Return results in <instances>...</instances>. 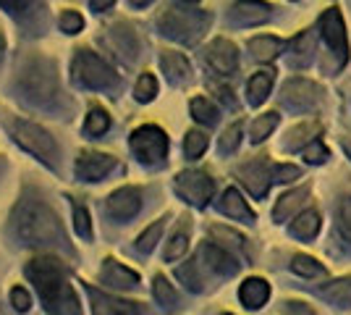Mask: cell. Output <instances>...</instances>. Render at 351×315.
<instances>
[{"instance_id":"ee69618b","label":"cell","mask_w":351,"mask_h":315,"mask_svg":"<svg viewBox=\"0 0 351 315\" xmlns=\"http://www.w3.org/2000/svg\"><path fill=\"white\" fill-rule=\"evenodd\" d=\"M210 231H213V237H215V240H226L228 244H234V247H241V244H244V240H241V237H239L236 231H231V229H223V226H213Z\"/></svg>"},{"instance_id":"f907efd6","label":"cell","mask_w":351,"mask_h":315,"mask_svg":"<svg viewBox=\"0 0 351 315\" xmlns=\"http://www.w3.org/2000/svg\"><path fill=\"white\" fill-rule=\"evenodd\" d=\"M129 3H132L134 8H145V5H149L152 0H129Z\"/></svg>"},{"instance_id":"681fc988","label":"cell","mask_w":351,"mask_h":315,"mask_svg":"<svg viewBox=\"0 0 351 315\" xmlns=\"http://www.w3.org/2000/svg\"><path fill=\"white\" fill-rule=\"evenodd\" d=\"M113 3H116V0H89V5H92L95 11H108Z\"/></svg>"},{"instance_id":"d6986e66","label":"cell","mask_w":351,"mask_h":315,"mask_svg":"<svg viewBox=\"0 0 351 315\" xmlns=\"http://www.w3.org/2000/svg\"><path fill=\"white\" fill-rule=\"evenodd\" d=\"M220 210L231 218H244V221H254V213L249 210V205L244 202V197L239 195L236 189H226L223 195V202H220Z\"/></svg>"},{"instance_id":"ac0fdd59","label":"cell","mask_w":351,"mask_h":315,"mask_svg":"<svg viewBox=\"0 0 351 315\" xmlns=\"http://www.w3.org/2000/svg\"><path fill=\"white\" fill-rule=\"evenodd\" d=\"M160 66H162V71L168 74V79L171 82H186L191 74V66H189V60L184 58L181 53H162L160 56Z\"/></svg>"},{"instance_id":"ffe728a7","label":"cell","mask_w":351,"mask_h":315,"mask_svg":"<svg viewBox=\"0 0 351 315\" xmlns=\"http://www.w3.org/2000/svg\"><path fill=\"white\" fill-rule=\"evenodd\" d=\"M89 294H92L95 315H136L132 307V302L110 300V297H103V294H97V292H89Z\"/></svg>"},{"instance_id":"4fadbf2b","label":"cell","mask_w":351,"mask_h":315,"mask_svg":"<svg viewBox=\"0 0 351 315\" xmlns=\"http://www.w3.org/2000/svg\"><path fill=\"white\" fill-rule=\"evenodd\" d=\"M142 208V192L134 187H121L108 197V210L116 218H134Z\"/></svg>"},{"instance_id":"d590c367","label":"cell","mask_w":351,"mask_h":315,"mask_svg":"<svg viewBox=\"0 0 351 315\" xmlns=\"http://www.w3.org/2000/svg\"><path fill=\"white\" fill-rule=\"evenodd\" d=\"M58 27L66 32V34H79V32L84 30V19H82L79 11H73L71 8V11H63V14H60Z\"/></svg>"},{"instance_id":"8992f818","label":"cell","mask_w":351,"mask_h":315,"mask_svg":"<svg viewBox=\"0 0 351 315\" xmlns=\"http://www.w3.org/2000/svg\"><path fill=\"white\" fill-rule=\"evenodd\" d=\"M205 14H197V11H168V14L160 19V32L171 40H178V43H194L207 27Z\"/></svg>"},{"instance_id":"e0dca14e","label":"cell","mask_w":351,"mask_h":315,"mask_svg":"<svg viewBox=\"0 0 351 315\" xmlns=\"http://www.w3.org/2000/svg\"><path fill=\"white\" fill-rule=\"evenodd\" d=\"M202 257L207 260V266L215 273H220V276H234L236 270H239V263H236L234 257L228 255L223 247H215V244L202 247Z\"/></svg>"},{"instance_id":"6da1fadb","label":"cell","mask_w":351,"mask_h":315,"mask_svg":"<svg viewBox=\"0 0 351 315\" xmlns=\"http://www.w3.org/2000/svg\"><path fill=\"white\" fill-rule=\"evenodd\" d=\"M29 279L37 284V292L43 294V302L47 307V313L53 315H79V302H76V294H73L71 284L66 279V270L58 260L53 257H37L32 260L29 268Z\"/></svg>"},{"instance_id":"5b68a950","label":"cell","mask_w":351,"mask_h":315,"mask_svg":"<svg viewBox=\"0 0 351 315\" xmlns=\"http://www.w3.org/2000/svg\"><path fill=\"white\" fill-rule=\"evenodd\" d=\"M73 76L79 84H84L89 90H105L116 84V74L113 69L105 63L100 56L89 53V50H79L73 58Z\"/></svg>"},{"instance_id":"83f0119b","label":"cell","mask_w":351,"mask_h":315,"mask_svg":"<svg viewBox=\"0 0 351 315\" xmlns=\"http://www.w3.org/2000/svg\"><path fill=\"white\" fill-rule=\"evenodd\" d=\"M108 129H110V116H108L105 110H100V108L89 110L87 121H84V132H87L89 137H100V135H105Z\"/></svg>"},{"instance_id":"836d02e7","label":"cell","mask_w":351,"mask_h":315,"mask_svg":"<svg viewBox=\"0 0 351 315\" xmlns=\"http://www.w3.org/2000/svg\"><path fill=\"white\" fill-rule=\"evenodd\" d=\"M186 244H189V234H186V229H178L173 234V240L168 242V247H165V260H176V257H181L186 253Z\"/></svg>"},{"instance_id":"c3c4849f","label":"cell","mask_w":351,"mask_h":315,"mask_svg":"<svg viewBox=\"0 0 351 315\" xmlns=\"http://www.w3.org/2000/svg\"><path fill=\"white\" fill-rule=\"evenodd\" d=\"M289 310H291V315H315L307 305H299V302H289Z\"/></svg>"},{"instance_id":"f5cc1de1","label":"cell","mask_w":351,"mask_h":315,"mask_svg":"<svg viewBox=\"0 0 351 315\" xmlns=\"http://www.w3.org/2000/svg\"><path fill=\"white\" fill-rule=\"evenodd\" d=\"M346 150H349V152H351V142H346Z\"/></svg>"},{"instance_id":"f6af8a7d","label":"cell","mask_w":351,"mask_h":315,"mask_svg":"<svg viewBox=\"0 0 351 315\" xmlns=\"http://www.w3.org/2000/svg\"><path fill=\"white\" fill-rule=\"evenodd\" d=\"M341 229H343V234L351 240V197H346L341 202Z\"/></svg>"},{"instance_id":"9a60e30c","label":"cell","mask_w":351,"mask_h":315,"mask_svg":"<svg viewBox=\"0 0 351 315\" xmlns=\"http://www.w3.org/2000/svg\"><path fill=\"white\" fill-rule=\"evenodd\" d=\"M100 279L105 284H113L118 289H126V286H134L139 281V273L126 266H121L118 260H105L103 270H100Z\"/></svg>"},{"instance_id":"bcb514c9","label":"cell","mask_w":351,"mask_h":315,"mask_svg":"<svg viewBox=\"0 0 351 315\" xmlns=\"http://www.w3.org/2000/svg\"><path fill=\"white\" fill-rule=\"evenodd\" d=\"M299 179V168L296 165H278L276 168V181H293Z\"/></svg>"},{"instance_id":"b9f144b4","label":"cell","mask_w":351,"mask_h":315,"mask_svg":"<svg viewBox=\"0 0 351 315\" xmlns=\"http://www.w3.org/2000/svg\"><path fill=\"white\" fill-rule=\"evenodd\" d=\"M11 305H14L19 313H27L32 307V297H29V292L24 289V286H16L14 292H11Z\"/></svg>"},{"instance_id":"f35d334b","label":"cell","mask_w":351,"mask_h":315,"mask_svg":"<svg viewBox=\"0 0 351 315\" xmlns=\"http://www.w3.org/2000/svg\"><path fill=\"white\" fill-rule=\"evenodd\" d=\"M184 150H186L189 158H199V155L207 150V137L202 135V132H189V135H186Z\"/></svg>"},{"instance_id":"8fae6325","label":"cell","mask_w":351,"mask_h":315,"mask_svg":"<svg viewBox=\"0 0 351 315\" xmlns=\"http://www.w3.org/2000/svg\"><path fill=\"white\" fill-rule=\"evenodd\" d=\"M270 19V5L263 0H236L231 5V21L239 27H254Z\"/></svg>"},{"instance_id":"44dd1931","label":"cell","mask_w":351,"mask_h":315,"mask_svg":"<svg viewBox=\"0 0 351 315\" xmlns=\"http://www.w3.org/2000/svg\"><path fill=\"white\" fill-rule=\"evenodd\" d=\"M270 87H273V71H257L249 79V103L263 105L267 100V95H270Z\"/></svg>"},{"instance_id":"ba28073f","label":"cell","mask_w":351,"mask_h":315,"mask_svg":"<svg viewBox=\"0 0 351 315\" xmlns=\"http://www.w3.org/2000/svg\"><path fill=\"white\" fill-rule=\"evenodd\" d=\"M176 189H178L181 197H186L191 205L205 208L207 202H210V197H213V192H215V184L202 171H184L176 179Z\"/></svg>"},{"instance_id":"2e32d148","label":"cell","mask_w":351,"mask_h":315,"mask_svg":"<svg viewBox=\"0 0 351 315\" xmlns=\"http://www.w3.org/2000/svg\"><path fill=\"white\" fill-rule=\"evenodd\" d=\"M239 297L241 302L252 307V310H257V307H263L267 297H270V284L265 281V279H247L241 289H239Z\"/></svg>"},{"instance_id":"3957f363","label":"cell","mask_w":351,"mask_h":315,"mask_svg":"<svg viewBox=\"0 0 351 315\" xmlns=\"http://www.w3.org/2000/svg\"><path fill=\"white\" fill-rule=\"evenodd\" d=\"M19 87L24 92V97L37 105H47L58 95V76L53 63L45 58H29L24 71L19 76Z\"/></svg>"},{"instance_id":"1f68e13d","label":"cell","mask_w":351,"mask_h":315,"mask_svg":"<svg viewBox=\"0 0 351 315\" xmlns=\"http://www.w3.org/2000/svg\"><path fill=\"white\" fill-rule=\"evenodd\" d=\"M155 95H158V79L152 74H142L139 82H136V87H134V97L139 103H149Z\"/></svg>"},{"instance_id":"7dc6e473","label":"cell","mask_w":351,"mask_h":315,"mask_svg":"<svg viewBox=\"0 0 351 315\" xmlns=\"http://www.w3.org/2000/svg\"><path fill=\"white\" fill-rule=\"evenodd\" d=\"M24 3H27V0H0V5H3L5 11H21Z\"/></svg>"},{"instance_id":"d4e9b609","label":"cell","mask_w":351,"mask_h":315,"mask_svg":"<svg viewBox=\"0 0 351 315\" xmlns=\"http://www.w3.org/2000/svg\"><path fill=\"white\" fill-rule=\"evenodd\" d=\"M317 135H320V124H302V126H296L291 135L286 137V150L307 148V142H315Z\"/></svg>"},{"instance_id":"7402d4cb","label":"cell","mask_w":351,"mask_h":315,"mask_svg":"<svg viewBox=\"0 0 351 315\" xmlns=\"http://www.w3.org/2000/svg\"><path fill=\"white\" fill-rule=\"evenodd\" d=\"M280 47H283V43H280L278 37L267 34V37H254L249 43V53L254 56V60H273L280 53Z\"/></svg>"},{"instance_id":"ab89813d","label":"cell","mask_w":351,"mask_h":315,"mask_svg":"<svg viewBox=\"0 0 351 315\" xmlns=\"http://www.w3.org/2000/svg\"><path fill=\"white\" fill-rule=\"evenodd\" d=\"M312 45H315V37L312 32H302L296 40H293V53L299 56V63L309 60V53H312Z\"/></svg>"},{"instance_id":"e575fe53","label":"cell","mask_w":351,"mask_h":315,"mask_svg":"<svg viewBox=\"0 0 351 315\" xmlns=\"http://www.w3.org/2000/svg\"><path fill=\"white\" fill-rule=\"evenodd\" d=\"M152 289H155V297H158V302H160L162 307H173L176 305V289L168 284V279H165V276H158Z\"/></svg>"},{"instance_id":"30bf717a","label":"cell","mask_w":351,"mask_h":315,"mask_svg":"<svg viewBox=\"0 0 351 315\" xmlns=\"http://www.w3.org/2000/svg\"><path fill=\"white\" fill-rule=\"evenodd\" d=\"M113 165H116V158L105 152H82L76 161V176L82 181H100L113 171Z\"/></svg>"},{"instance_id":"7c38bea8","label":"cell","mask_w":351,"mask_h":315,"mask_svg":"<svg viewBox=\"0 0 351 315\" xmlns=\"http://www.w3.org/2000/svg\"><path fill=\"white\" fill-rule=\"evenodd\" d=\"M207 63L218 71V74H234L236 66H239V50L234 43L228 40H215L213 45L207 47Z\"/></svg>"},{"instance_id":"4dcf8cb0","label":"cell","mask_w":351,"mask_h":315,"mask_svg":"<svg viewBox=\"0 0 351 315\" xmlns=\"http://www.w3.org/2000/svg\"><path fill=\"white\" fill-rule=\"evenodd\" d=\"M276 126H278V113H265V116H260V119L252 124V132H249L252 142H263Z\"/></svg>"},{"instance_id":"f546056e","label":"cell","mask_w":351,"mask_h":315,"mask_svg":"<svg viewBox=\"0 0 351 315\" xmlns=\"http://www.w3.org/2000/svg\"><path fill=\"white\" fill-rule=\"evenodd\" d=\"M291 270H293V273H299V276H304V279H315V276H322V273H325L320 263H317L315 257H307V255L293 257Z\"/></svg>"},{"instance_id":"52a82bcc","label":"cell","mask_w":351,"mask_h":315,"mask_svg":"<svg viewBox=\"0 0 351 315\" xmlns=\"http://www.w3.org/2000/svg\"><path fill=\"white\" fill-rule=\"evenodd\" d=\"M132 150L145 165L162 163L168 152V137L160 126H139L132 135Z\"/></svg>"},{"instance_id":"8d00e7d4","label":"cell","mask_w":351,"mask_h":315,"mask_svg":"<svg viewBox=\"0 0 351 315\" xmlns=\"http://www.w3.org/2000/svg\"><path fill=\"white\" fill-rule=\"evenodd\" d=\"M162 221H158V224H152L149 229H147L145 234H139V240H136V250L139 253H149L152 247H155V242L160 240V234H162Z\"/></svg>"},{"instance_id":"f1b7e54d","label":"cell","mask_w":351,"mask_h":315,"mask_svg":"<svg viewBox=\"0 0 351 315\" xmlns=\"http://www.w3.org/2000/svg\"><path fill=\"white\" fill-rule=\"evenodd\" d=\"M189 108H191V116L197 121H202V124H215L218 121V108L210 103L207 97H194Z\"/></svg>"},{"instance_id":"603a6c76","label":"cell","mask_w":351,"mask_h":315,"mask_svg":"<svg viewBox=\"0 0 351 315\" xmlns=\"http://www.w3.org/2000/svg\"><path fill=\"white\" fill-rule=\"evenodd\" d=\"M241 181L249 187V192L254 197H263L267 192V171H265V165L254 163V165H247L244 171H241Z\"/></svg>"},{"instance_id":"db71d44e","label":"cell","mask_w":351,"mask_h":315,"mask_svg":"<svg viewBox=\"0 0 351 315\" xmlns=\"http://www.w3.org/2000/svg\"><path fill=\"white\" fill-rule=\"evenodd\" d=\"M184 3H197V0H184Z\"/></svg>"},{"instance_id":"816d5d0a","label":"cell","mask_w":351,"mask_h":315,"mask_svg":"<svg viewBox=\"0 0 351 315\" xmlns=\"http://www.w3.org/2000/svg\"><path fill=\"white\" fill-rule=\"evenodd\" d=\"M3 53H5V40H3V32H0V60H3Z\"/></svg>"},{"instance_id":"9c48e42d","label":"cell","mask_w":351,"mask_h":315,"mask_svg":"<svg viewBox=\"0 0 351 315\" xmlns=\"http://www.w3.org/2000/svg\"><path fill=\"white\" fill-rule=\"evenodd\" d=\"M320 27H322V37H325L328 47L336 53V63L343 66L346 58H349V43H346V27H343L341 11H338V8H328L325 16H322Z\"/></svg>"},{"instance_id":"74e56055","label":"cell","mask_w":351,"mask_h":315,"mask_svg":"<svg viewBox=\"0 0 351 315\" xmlns=\"http://www.w3.org/2000/svg\"><path fill=\"white\" fill-rule=\"evenodd\" d=\"M241 142V124H231L220 137V152H234Z\"/></svg>"},{"instance_id":"4316f807","label":"cell","mask_w":351,"mask_h":315,"mask_svg":"<svg viewBox=\"0 0 351 315\" xmlns=\"http://www.w3.org/2000/svg\"><path fill=\"white\" fill-rule=\"evenodd\" d=\"M325 300L336 302V305H349L351 302V279H338V281H330L320 292Z\"/></svg>"},{"instance_id":"5bb4252c","label":"cell","mask_w":351,"mask_h":315,"mask_svg":"<svg viewBox=\"0 0 351 315\" xmlns=\"http://www.w3.org/2000/svg\"><path fill=\"white\" fill-rule=\"evenodd\" d=\"M283 100L293 108H309L320 100V87L307 79H291L283 84Z\"/></svg>"},{"instance_id":"7a4b0ae2","label":"cell","mask_w":351,"mask_h":315,"mask_svg":"<svg viewBox=\"0 0 351 315\" xmlns=\"http://www.w3.org/2000/svg\"><path fill=\"white\" fill-rule=\"evenodd\" d=\"M14 226L19 240L27 244H60L63 242V229H60L58 215L40 200H24L14 215Z\"/></svg>"},{"instance_id":"cb8c5ba5","label":"cell","mask_w":351,"mask_h":315,"mask_svg":"<svg viewBox=\"0 0 351 315\" xmlns=\"http://www.w3.org/2000/svg\"><path fill=\"white\" fill-rule=\"evenodd\" d=\"M317 231H320V215L315 210H307L296 221H291V234L299 240H312L317 237Z\"/></svg>"},{"instance_id":"d6a6232c","label":"cell","mask_w":351,"mask_h":315,"mask_svg":"<svg viewBox=\"0 0 351 315\" xmlns=\"http://www.w3.org/2000/svg\"><path fill=\"white\" fill-rule=\"evenodd\" d=\"M113 32V43H118V47L129 56V58H136V40H134V32L126 30L123 24L118 27V30H110Z\"/></svg>"},{"instance_id":"7bdbcfd3","label":"cell","mask_w":351,"mask_h":315,"mask_svg":"<svg viewBox=\"0 0 351 315\" xmlns=\"http://www.w3.org/2000/svg\"><path fill=\"white\" fill-rule=\"evenodd\" d=\"M304 158H307L309 163H322L328 158V150H325V145H322L320 139H315V142H309L307 148H304Z\"/></svg>"},{"instance_id":"484cf974","label":"cell","mask_w":351,"mask_h":315,"mask_svg":"<svg viewBox=\"0 0 351 315\" xmlns=\"http://www.w3.org/2000/svg\"><path fill=\"white\" fill-rule=\"evenodd\" d=\"M304 197H307V189H293L289 195H283L278 200V205L273 210V215H276V221H286L289 215H291L293 210L299 208L302 202H304Z\"/></svg>"},{"instance_id":"277c9868","label":"cell","mask_w":351,"mask_h":315,"mask_svg":"<svg viewBox=\"0 0 351 315\" xmlns=\"http://www.w3.org/2000/svg\"><path fill=\"white\" fill-rule=\"evenodd\" d=\"M11 132H14V139L24 148L29 150L32 155H37L43 163L47 165H56L60 158L58 150V142L53 139L50 132H45L43 126L32 124V121H11Z\"/></svg>"},{"instance_id":"60d3db41","label":"cell","mask_w":351,"mask_h":315,"mask_svg":"<svg viewBox=\"0 0 351 315\" xmlns=\"http://www.w3.org/2000/svg\"><path fill=\"white\" fill-rule=\"evenodd\" d=\"M73 229L82 240H92V224H89V213L84 208H76L73 213Z\"/></svg>"}]
</instances>
